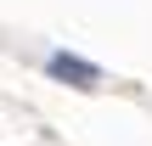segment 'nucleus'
I'll return each instance as SVG.
<instances>
[{"label":"nucleus","mask_w":152,"mask_h":146,"mask_svg":"<svg viewBox=\"0 0 152 146\" xmlns=\"http://www.w3.org/2000/svg\"><path fill=\"white\" fill-rule=\"evenodd\" d=\"M45 73L51 79H62V84H73V90H90L102 73L90 68V62H79V56H68V51H56V56H45Z\"/></svg>","instance_id":"nucleus-1"}]
</instances>
